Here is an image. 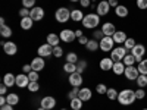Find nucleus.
<instances>
[{"label":"nucleus","mask_w":147,"mask_h":110,"mask_svg":"<svg viewBox=\"0 0 147 110\" xmlns=\"http://www.w3.org/2000/svg\"><path fill=\"white\" fill-rule=\"evenodd\" d=\"M63 70L68 72V73L77 72V63H69V62H66V63L63 65Z\"/></svg>","instance_id":"33"},{"label":"nucleus","mask_w":147,"mask_h":110,"mask_svg":"<svg viewBox=\"0 0 147 110\" xmlns=\"http://www.w3.org/2000/svg\"><path fill=\"white\" fill-rule=\"evenodd\" d=\"M22 6L27 9H32L35 7V0H22Z\"/></svg>","instance_id":"42"},{"label":"nucleus","mask_w":147,"mask_h":110,"mask_svg":"<svg viewBox=\"0 0 147 110\" xmlns=\"http://www.w3.org/2000/svg\"><path fill=\"white\" fill-rule=\"evenodd\" d=\"M27 75H28L30 81H37V79H38V72H37V70H31L30 73H27Z\"/></svg>","instance_id":"46"},{"label":"nucleus","mask_w":147,"mask_h":110,"mask_svg":"<svg viewBox=\"0 0 147 110\" xmlns=\"http://www.w3.org/2000/svg\"><path fill=\"white\" fill-rule=\"evenodd\" d=\"M0 44L3 46V50H5V53H6V54H9V56H13V54H16V52H18V47H16V44H15V43H12V41L5 43V41H2Z\"/></svg>","instance_id":"13"},{"label":"nucleus","mask_w":147,"mask_h":110,"mask_svg":"<svg viewBox=\"0 0 147 110\" xmlns=\"http://www.w3.org/2000/svg\"><path fill=\"white\" fill-rule=\"evenodd\" d=\"M115 13H116V16H118V18H127V16H128V13H129V10H128V7H127V6L119 5V6H116V7H115Z\"/></svg>","instance_id":"20"},{"label":"nucleus","mask_w":147,"mask_h":110,"mask_svg":"<svg viewBox=\"0 0 147 110\" xmlns=\"http://www.w3.org/2000/svg\"><path fill=\"white\" fill-rule=\"evenodd\" d=\"M131 54L136 57L137 62H141L143 56L146 54V47H144L143 44H136V46H134V48L131 50Z\"/></svg>","instance_id":"6"},{"label":"nucleus","mask_w":147,"mask_h":110,"mask_svg":"<svg viewBox=\"0 0 147 110\" xmlns=\"http://www.w3.org/2000/svg\"><path fill=\"white\" fill-rule=\"evenodd\" d=\"M81 107H82V100L80 99V97L71 100V109H74V110H81Z\"/></svg>","instance_id":"29"},{"label":"nucleus","mask_w":147,"mask_h":110,"mask_svg":"<svg viewBox=\"0 0 147 110\" xmlns=\"http://www.w3.org/2000/svg\"><path fill=\"white\" fill-rule=\"evenodd\" d=\"M55 18L57 22L63 23V22H68V19H71V10L68 7H59L55 13Z\"/></svg>","instance_id":"5"},{"label":"nucleus","mask_w":147,"mask_h":110,"mask_svg":"<svg viewBox=\"0 0 147 110\" xmlns=\"http://www.w3.org/2000/svg\"><path fill=\"white\" fill-rule=\"evenodd\" d=\"M53 56H55V57H62V56H63V48L60 47V46L53 47Z\"/></svg>","instance_id":"40"},{"label":"nucleus","mask_w":147,"mask_h":110,"mask_svg":"<svg viewBox=\"0 0 147 110\" xmlns=\"http://www.w3.org/2000/svg\"><path fill=\"white\" fill-rule=\"evenodd\" d=\"M0 23H2V25H6V23H5V18H0Z\"/></svg>","instance_id":"56"},{"label":"nucleus","mask_w":147,"mask_h":110,"mask_svg":"<svg viewBox=\"0 0 147 110\" xmlns=\"http://www.w3.org/2000/svg\"><path fill=\"white\" fill-rule=\"evenodd\" d=\"M85 48H87L88 52H96L97 48H100V43L94 38H91V40H88L87 44H85Z\"/></svg>","instance_id":"25"},{"label":"nucleus","mask_w":147,"mask_h":110,"mask_svg":"<svg viewBox=\"0 0 147 110\" xmlns=\"http://www.w3.org/2000/svg\"><path fill=\"white\" fill-rule=\"evenodd\" d=\"M19 16H21V18H27V16H30V9H27V7L21 9V10H19Z\"/></svg>","instance_id":"47"},{"label":"nucleus","mask_w":147,"mask_h":110,"mask_svg":"<svg viewBox=\"0 0 147 110\" xmlns=\"http://www.w3.org/2000/svg\"><path fill=\"white\" fill-rule=\"evenodd\" d=\"M75 35H77V38H80V37H82V31L81 30H77L75 31Z\"/></svg>","instance_id":"55"},{"label":"nucleus","mask_w":147,"mask_h":110,"mask_svg":"<svg viewBox=\"0 0 147 110\" xmlns=\"http://www.w3.org/2000/svg\"><path fill=\"white\" fill-rule=\"evenodd\" d=\"M127 54H128L127 48L124 46H119V47H115L113 50L110 52V59H112L113 62H122Z\"/></svg>","instance_id":"3"},{"label":"nucleus","mask_w":147,"mask_h":110,"mask_svg":"<svg viewBox=\"0 0 147 110\" xmlns=\"http://www.w3.org/2000/svg\"><path fill=\"white\" fill-rule=\"evenodd\" d=\"M112 37H113L115 44H124L125 40H127V32H124V31H116Z\"/></svg>","instance_id":"19"},{"label":"nucleus","mask_w":147,"mask_h":110,"mask_svg":"<svg viewBox=\"0 0 147 110\" xmlns=\"http://www.w3.org/2000/svg\"><path fill=\"white\" fill-rule=\"evenodd\" d=\"M137 3V7L141 9V10H146L147 9V0H136Z\"/></svg>","instance_id":"44"},{"label":"nucleus","mask_w":147,"mask_h":110,"mask_svg":"<svg viewBox=\"0 0 147 110\" xmlns=\"http://www.w3.org/2000/svg\"><path fill=\"white\" fill-rule=\"evenodd\" d=\"M32 22H34V21H32L30 16L22 18V19H21V28L25 30V31H27V30H31V28H32Z\"/></svg>","instance_id":"26"},{"label":"nucleus","mask_w":147,"mask_h":110,"mask_svg":"<svg viewBox=\"0 0 147 110\" xmlns=\"http://www.w3.org/2000/svg\"><path fill=\"white\" fill-rule=\"evenodd\" d=\"M60 40L65 41V43H72L74 40L77 38V35H75V31H72V30H63L62 32H60Z\"/></svg>","instance_id":"11"},{"label":"nucleus","mask_w":147,"mask_h":110,"mask_svg":"<svg viewBox=\"0 0 147 110\" xmlns=\"http://www.w3.org/2000/svg\"><path fill=\"white\" fill-rule=\"evenodd\" d=\"M30 18L32 21H41L44 18V9L43 7H38V6L30 9Z\"/></svg>","instance_id":"9"},{"label":"nucleus","mask_w":147,"mask_h":110,"mask_svg":"<svg viewBox=\"0 0 147 110\" xmlns=\"http://www.w3.org/2000/svg\"><path fill=\"white\" fill-rule=\"evenodd\" d=\"M113 63H115V62H113V60L110 59V57H103V59L100 60V63H99V65H100V69L106 72V70H112Z\"/></svg>","instance_id":"18"},{"label":"nucleus","mask_w":147,"mask_h":110,"mask_svg":"<svg viewBox=\"0 0 147 110\" xmlns=\"http://www.w3.org/2000/svg\"><path fill=\"white\" fill-rule=\"evenodd\" d=\"M136 82H137V85H138V88H144V87H147V75H138V78L136 79Z\"/></svg>","instance_id":"30"},{"label":"nucleus","mask_w":147,"mask_h":110,"mask_svg":"<svg viewBox=\"0 0 147 110\" xmlns=\"http://www.w3.org/2000/svg\"><path fill=\"white\" fill-rule=\"evenodd\" d=\"M99 43H100V50H102V52H112L113 48H115L113 37H107V35H105Z\"/></svg>","instance_id":"4"},{"label":"nucleus","mask_w":147,"mask_h":110,"mask_svg":"<svg viewBox=\"0 0 147 110\" xmlns=\"http://www.w3.org/2000/svg\"><path fill=\"white\" fill-rule=\"evenodd\" d=\"M85 68H87V62H85V60H80V62L77 63V72L82 73L85 70Z\"/></svg>","instance_id":"41"},{"label":"nucleus","mask_w":147,"mask_h":110,"mask_svg":"<svg viewBox=\"0 0 147 110\" xmlns=\"http://www.w3.org/2000/svg\"><path fill=\"white\" fill-rule=\"evenodd\" d=\"M3 84L7 88L12 87V85H16V76L12 75V73H6V75L3 76Z\"/></svg>","instance_id":"24"},{"label":"nucleus","mask_w":147,"mask_h":110,"mask_svg":"<svg viewBox=\"0 0 147 110\" xmlns=\"http://www.w3.org/2000/svg\"><path fill=\"white\" fill-rule=\"evenodd\" d=\"M38 110H46V109H44V107H40V109H38Z\"/></svg>","instance_id":"57"},{"label":"nucleus","mask_w":147,"mask_h":110,"mask_svg":"<svg viewBox=\"0 0 147 110\" xmlns=\"http://www.w3.org/2000/svg\"><path fill=\"white\" fill-rule=\"evenodd\" d=\"M107 2H109L110 7H116V6H119V3H118V0H107Z\"/></svg>","instance_id":"52"},{"label":"nucleus","mask_w":147,"mask_h":110,"mask_svg":"<svg viewBox=\"0 0 147 110\" xmlns=\"http://www.w3.org/2000/svg\"><path fill=\"white\" fill-rule=\"evenodd\" d=\"M78 94H80V87H74V90H71V91L68 93V99H69V100L77 99Z\"/></svg>","instance_id":"39"},{"label":"nucleus","mask_w":147,"mask_h":110,"mask_svg":"<svg viewBox=\"0 0 147 110\" xmlns=\"http://www.w3.org/2000/svg\"><path fill=\"white\" fill-rule=\"evenodd\" d=\"M71 2H80V0H71Z\"/></svg>","instance_id":"58"},{"label":"nucleus","mask_w":147,"mask_h":110,"mask_svg":"<svg viewBox=\"0 0 147 110\" xmlns=\"http://www.w3.org/2000/svg\"><path fill=\"white\" fill-rule=\"evenodd\" d=\"M59 41H60V37H59V35H56V34H53V32L47 35V43L50 44V46L56 47V46H59Z\"/></svg>","instance_id":"27"},{"label":"nucleus","mask_w":147,"mask_h":110,"mask_svg":"<svg viewBox=\"0 0 147 110\" xmlns=\"http://www.w3.org/2000/svg\"><path fill=\"white\" fill-rule=\"evenodd\" d=\"M80 3L82 7H87V6H90V0H80Z\"/></svg>","instance_id":"54"},{"label":"nucleus","mask_w":147,"mask_h":110,"mask_svg":"<svg viewBox=\"0 0 147 110\" xmlns=\"http://www.w3.org/2000/svg\"><path fill=\"white\" fill-rule=\"evenodd\" d=\"M143 110H147V109H143Z\"/></svg>","instance_id":"60"},{"label":"nucleus","mask_w":147,"mask_h":110,"mask_svg":"<svg viewBox=\"0 0 147 110\" xmlns=\"http://www.w3.org/2000/svg\"><path fill=\"white\" fill-rule=\"evenodd\" d=\"M78 97H80L82 101H88V100H91V97H93L91 90H90V88H80V94H78Z\"/></svg>","instance_id":"21"},{"label":"nucleus","mask_w":147,"mask_h":110,"mask_svg":"<svg viewBox=\"0 0 147 110\" xmlns=\"http://www.w3.org/2000/svg\"><path fill=\"white\" fill-rule=\"evenodd\" d=\"M99 23H100V16L97 13H88V15H85L84 19H82L84 28H88V30L97 28V27H99Z\"/></svg>","instance_id":"2"},{"label":"nucleus","mask_w":147,"mask_h":110,"mask_svg":"<svg viewBox=\"0 0 147 110\" xmlns=\"http://www.w3.org/2000/svg\"><path fill=\"white\" fill-rule=\"evenodd\" d=\"M102 31H103L105 35L112 37V35L116 32V28H115V25H113L112 22H105V23H103V27H102Z\"/></svg>","instance_id":"17"},{"label":"nucleus","mask_w":147,"mask_h":110,"mask_svg":"<svg viewBox=\"0 0 147 110\" xmlns=\"http://www.w3.org/2000/svg\"><path fill=\"white\" fill-rule=\"evenodd\" d=\"M84 13L81 12V9H74V10H71V19L74 21V22H82V19H84Z\"/></svg>","instance_id":"22"},{"label":"nucleus","mask_w":147,"mask_h":110,"mask_svg":"<svg viewBox=\"0 0 147 110\" xmlns=\"http://www.w3.org/2000/svg\"><path fill=\"white\" fill-rule=\"evenodd\" d=\"M96 10H97V15L99 16H105L109 13V10H110V5L107 0H102V2H99V5L96 6Z\"/></svg>","instance_id":"8"},{"label":"nucleus","mask_w":147,"mask_h":110,"mask_svg":"<svg viewBox=\"0 0 147 110\" xmlns=\"http://www.w3.org/2000/svg\"><path fill=\"white\" fill-rule=\"evenodd\" d=\"M122 62H124L125 66H134V63H136L137 60H136V57H134L132 54H127V56L124 57V60H122Z\"/></svg>","instance_id":"31"},{"label":"nucleus","mask_w":147,"mask_h":110,"mask_svg":"<svg viewBox=\"0 0 147 110\" xmlns=\"http://www.w3.org/2000/svg\"><path fill=\"white\" fill-rule=\"evenodd\" d=\"M30 65H31L32 70H37V72H40V70H43V69H44V66H46V62H44V57H40V56H37V57H34V59H32V62H31Z\"/></svg>","instance_id":"12"},{"label":"nucleus","mask_w":147,"mask_h":110,"mask_svg":"<svg viewBox=\"0 0 147 110\" xmlns=\"http://www.w3.org/2000/svg\"><path fill=\"white\" fill-rule=\"evenodd\" d=\"M78 41H80V44H87L88 43V38H87V37H85V35H82V37H80V38H78Z\"/></svg>","instance_id":"50"},{"label":"nucleus","mask_w":147,"mask_h":110,"mask_svg":"<svg viewBox=\"0 0 147 110\" xmlns=\"http://www.w3.org/2000/svg\"><path fill=\"white\" fill-rule=\"evenodd\" d=\"M107 90H109V88L106 87L105 84H97V87H96V91L99 93V94H106Z\"/></svg>","instance_id":"43"},{"label":"nucleus","mask_w":147,"mask_h":110,"mask_svg":"<svg viewBox=\"0 0 147 110\" xmlns=\"http://www.w3.org/2000/svg\"><path fill=\"white\" fill-rule=\"evenodd\" d=\"M136 97L138 100H143L144 97H146V91H144V88H138L137 91H136Z\"/></svg>","instance_id":"45"},{"label":"nucleus","mask_w":147,"mask_h":110,"mask_svg":"<svg viewBox=\"0 0 147 110\" xmlns=\"http://www.w3.org/2000/svg\"><path fill=\"white\" fill-rule=\"evenodd\" d=\"M30 82H31V81H30L28 75H25V73H19V75L16 76V87H19V88L28 87Z\"/></svg>","instance_id":"15"},{"label":"nucleus","mask_w":147,"mask_h":110,"mask_svg":"<svg viewBox=\"0 0 147 110\" xmlns=\"http://www.w3.org/2000/svg\"><path fill=\"white\" fill-rule=\"evenodd\" d=\"M62 110H66V109H62Z\"/></svg>","instance_id":"59"},{"label":"nucleus","mask_w":147,"mask_h":110,"mask_svg":"<svg viewBox=\"0 0 147 110\" xmlns=\"http://www.w3.org/2000/svg\"><path fill=\"white\" fill-rule=\"evenodd\" d=\"M38 56L40 57H49V56H53V46H50V44H41L40 47H38Z\"/></svg>","instance_id":"10"},{"label":"nucleus","mask_w":147,"mask_h":110,"mask_svg":"<svg viewBox=\"0 0 147 110\" xmlns=\"http://www.w3.org/2000/svg\"><path fill=\"white\" fill-rule=\"evenodd\" d=\"M28 90L31 91V93H37L40 90V85H38V82L37 81H31L30 84H28Z\"/></svg>","instance_id":"38"},{"label":"nucleus","mask_w":147,"mask_h":110,"mask_svg":"<svg viewBox=\"0 0 147 110\" xmlns=\"http://www.w3.org/2000/svg\"><path fill=\"white\" fill-rule=\"evenodd\" d=\"M0 110H13V106L12 104H5V106L0 107Z\"/></svg>","instance_id":"53"},{"label":"nucleus","mask_w":147,"mask_h":110,"mask_svg":"<svg viewBox=\"0 0 147 110\" xmlns=\"http://www.w3.org/2000/svg\"><path fill=\"white\" fill-rule=\"evenodd\" d=\"M6 93H7V87H6L5 84H2V87H0V94H2V95H5Z\"/></svg>","instance_id":"51"},{"label":"nucleus","mask_w":147,"mask_h":110,"mask_svg":"<svg viewBox=\"0 0 147 110\" xmlns=\"http://www.w3.org/2000/svg\"><path fill=\"white\" fill-rule=\"evenodd\" d=\"M138 72L141 75H147V59H143L141 62H138Z\"/></svg>","instance_id":"32"},{"label":"nucleus","mask_w":147,"mask_h":110,"mask_svg":"<svg viewBox=\"0 0 147 110\" xmlns=\"http://www.w3.org/2000/svg\"><path fill=\"white\" fill-rule=\"evenodd\" d=\"M6 99H7V104H12V106H15V104L19 103V97H18V94H13V93L7 94V95H6Z\"/></svg>","instance_id":"28"},{"label":"nucleus","mask_w":147,"mask_h":110,"mask_svg":"<svg viewBox=\"0 0 147 110\" xmlns=\"http://www.w3.org/2000/svg\"><path fill=\"white\" fill-rule=\"evenodd\" d=\"M103 37H105V34H103L102 30H99V31H96V32H94V40H97V41H100Z\"/></svg>","instance_id":"48"},{"label":"nucleus","mask_w":147,"mask_h":110,"mask_svg":"<svg viewBox=\"0 0 147 110\" xmlns=\"http://www.w3.org/2000/svg\"><path fill=\"white\" fill-rule=\"evenodd\" d=\"M0 34H2V37H5V38H9L12 35V30L7 25H2L0 27Z\"/></svg>","instance_id":"34"},{"label":"nucleus","mask_w":147,"mask_h":110,"mask_svg":"<svg viewBox=\"0 0 147 110\" xmlns=\"http://www.w3.org/2000/svg\"><path fill=\"white\" fill-rule=\"evenodd\" d=\"M136 100H137L136 91H132L131 88H125V90L119 91V95H118L119 104H122V106H131Z\"/></svg>","instance_id":"1"},{"label":"nucleus","mask_w":147,"mask_h":110,"mask_svg":"<svg viewBox=\"0 0 147 110\" xmlns=\"http://www.w3.org/2000/svg\"><path fill=\"white\" fill-rule=\"evenodd\" d=\"M125 65H124V62H115L113 63V68H112V70H113V73L115 75H124V72H125Z\"/></svg>","instance_id":"23"},{"label":"nucleus","mask_w":147,"mask_h":110,"mask_svg":"<svg viewBox=\"0 0 147 110\" xmlns=\"http://www.w3.org/2000/svg\"><path fill=\"white\" fill-rule=\"evenodd\" d=\"M124 75L128 81H136L140 75V72H138V68L136 66H127L125 68V72H124Z\"/></svg>","instance_id":"7"},{"label":"nucleus","mask_w":147,"mask_h":110,"mask_svg":"<svg viewBox=\"0 0 147 110\" xmlns=\"http://www.w3.org/2000/svg\"><path fill=\"white\" fill-rule=\"evenodd\" d=\"M65 57H66V62H69V63H77L78 62V56H77V53H74V52H69Z\"/></svg>","instance_id":"36"},{"label":"nucleus","mask_w":147,"mask_h":110,"mask_svg":"<svg viewBox=\"0 0 147 110\" xmlns=\"http://www.w3.org/2000/svg\"><path fill=\"white\" fill-rule=\"evenodd\" d=\"M136 44H137V43H136V40H134V38H127L125 43H124V47L127 48V52H128V50H132Z\"/></svg>","instance_id":"37"},{"label":"nucleus","mask_w":147,"mask_h":110,"mask_svg":"<svg viewBox=\"0 0 147 110\" xmlns=\"http://www.w3.org/2000/svg\"><path fill=\"white\" fill-rule=\"evenodd\" d=\"M71 110H74V109H71Z\"/></svg>","instance_id":"61"},{"label":"nucleus","mask_w":147,"mask_h":110,"mask_svg":"<svg viewBox=\"0 0 147 110\" xmlns=\"http://www.w3.org/2000/svg\"><path fill=\"white\" fill-rule=\"evenodd\" d=\"M56 106V100L53 99L52 95H47L41 100V107H44L46 110H52L53 107Z\"/></svg>","instance_id":"16"},{"label":"nucleus","mask_w":147,"mask_h":110,"mask_svg":"<svg viewBox=\"0 0 147 110\" xmlns=\"http://www.w3.org/2000/svg\"><path fill=\"white\" fill-rule=\"evenodd\" d=\"M69 84L72 87H81L82 84V75L80 72H74V73H69Z\"/></svg>","instance_id":"14"},{"label":"nucleus","mask_w":147,"mask_h":110,"mask_svg":"<svg viewBox=\"0 0 147 110\" xmlns=\"http://www.w3.org/2000/svg\"><path fill=\"white\" fill-rule=\"evenodd\" d=\"M106 95H107V99H109V100H118L119 93H118L115 88H109L107 93H106Z\"/></svg>","instance_id":"35"},{"label":"nucleus","mask_w":147,"mask_h":110,"mask_svg":"<svg viewBox=\"0 0 147 110\" xmlns=\"http://www.w3.org/2000/svg\"><path fill=\"white\" fill-rule=\"evenodd\" d=\"M22 70H24V73H30L32 70V68H31V65H24L22 66Z\"/></svg>","instance_id":"49"}]
</instances>
